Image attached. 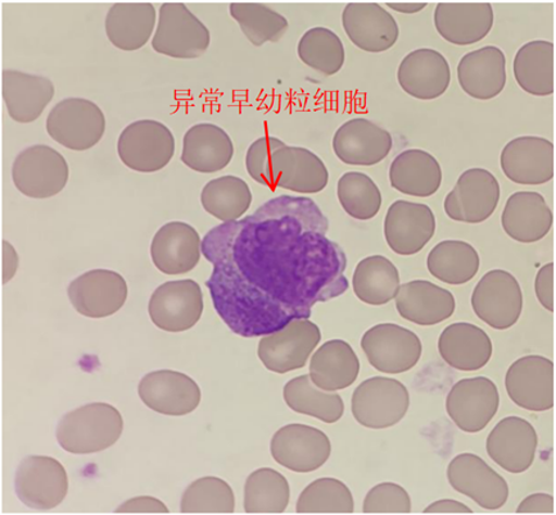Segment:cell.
I'll use <instances>...</instances> for the list:
<instances>
[{"label":"cell","mask_w":556,"mask_h":515,"mask_svg":"<svg viewBox=\"0 0 556 515\" xmlns=\"http://www.w3.org/2000/svg\"><path fill=\"white\" fill-rule=\"evenodd\" d=\"M230 16L255 47L279 41L290 26L285 16L262 3H231Z\"/></svg>","instance_id":"bcb514c9"},{"label":"cell","mask_w":556,"mask_h":515,"mask_svg":"<svg viewBox=\"0 0 556 515\" xmlns=\"http://www.w3.org/2000/svg\"><path fill=\"white\" fill-rule=\"evenodd\" d=\"M481 258L473 245L462 240H445L429 252L427 268L443 284H468L480 271Z\"/></svg>","instance_id":"f35d334b"},{"label":"cell","mask_w":556,"mask_h":515,"mask_svg":"<svg viewBox=\"0 0 556 515\" xmlns=\"http://www.w3.org/2000/svg\"><path fill=\"white\" fill-rule=\"evenodd\" d=\"M148 313L154 326L166 333H185L200 322L203 293L193 280L168 281L153 292Z\"/></svg>","instance_id":"4fadbf2b"},{"label":"cell","mask_w":556,"mask_h":515,"mask_svg":"<svg viewBox=\"0 0 556 515\" xmlns=\"http://www.w3.org/2000/svg\"><path fill=\"white\" fill-rule=\"evenodd\" d=\"M202 256V240L186 222H168L156 232L151 244L152 262L168 276L185 274L199 266Z\"/></svg>","instance_id":"484cf974"},{"label":"cell","mask_w":556,"mask_h":515,"mask_svg":"<svg viewBox=\"0 0 556 515\" xmlns=\"http://www.w3.org/2000/svg\"><path fill=\"white\" fill-rule=\"evenodd\" d=\"M117 153L132 171L159 172L174 157L175 138L172 130L156 119H139L119 133Z\"/></svg>","instance_id":"5b68a950"},{"label":"cell","mask_w":556,"mask_h":515,"mask_svg":"<svg viewBox=\"0 0 556 515\" xmlns=\"http://www.w3.org/2000/svg\"><path fill=\"white\" fill-rule=\"evenodd\" d=\"M235 492L230 486L217 477L197 479L182 493L181 513H233Z\"/></svg>","instance_id":"c3c4849f"},{"label":"cell","mask_w":556,"mask_h":515,"mask_svg":"<svg viewBox=\"0 0 556 515\" xmlns=\"http://www.w3.org/2000/svg\"><path fill=\"white\" fill-rule=\"evenodd\" d=\"M298 53L307 67L326 76L340 73L346 61L341 38L327 27L309 28L300 39Z\"/></svg>","instance_id":"ee69618b"},{"label":"cell","mask_w":556,"mask_h":515,"mask_svg":"<svg viewBox=\"0 0 556 515\" xmlns=\"http://www.w3.org/2000/svg\"><path fill=\"white\" fill-rule=\"evenodd\" d=\"M117 513H167L166 505L160 500L142 497L128 500L122 506L117 507Z\"/></svg>","instance_id":"f5cc1de1"},{"label":"cell","mask_w":556,"mask_h":515,"mask_svg":"<svg viewBox=\"0 0 556 515\" xmlns=\"http://www.w3.org/2000/svg\"><path fill=\"white\" fill-rule=\"evenodd\" d=\"M342 25L352 44L368 53L390 51L400 37L395 17L378 3L348 4Z\"/></svg>","instance_id":"cb8c5ba5"},{"label":"cell","mask_w":556,"mask_h":515,"mask_svg":"<svg viewBox=\"0 0 556 515\" xmlns=\"http://www.w3.org/2000/svg\"><path fill=\"white\" fill-rule=\"evenodd\" d=\"M283 397L286 404L293 412L309 415V417L324 423H336L344 414V403L341 395L319 389L309 375L288 381Z\"/></svg>","instance_id":"60d3db41"},{"label":"cell","mask_w":556,"mask_h":515,"mask_svg":"<svg viewBox=\"0 0 556 515\" xmlns=\"http://www.w3.org/2000/svg\"><path fill=\"white\" fill-rule=\"evenodd\" d=\"M362 349L371 366L387 375L413 370L424 355L418 335L396 323H381L366 331Z\"/></svg>","instance_id":"9c48e42d"},{"label":"cell","mask_w":556,"mask_h":515,"mask_svg":"<svg viewBox=\"0 0 556 515\" xmlns=\"http://www.w3.org/2000/svg\"><path fill=\"white\" fill-rule=\"evenodd\" d=\"M138 394L152 411L173 417L194 412L202 397L193 378L172 370L148 373L140 379Z\"/></svg>","instance_id":"ffe728a7"},{"label":"cell","mask_w":556,"mask_h":515,"mask_svg":"<svg viewBox=\"0 0 556 515\" xmlns=\"http://www.w3.org/2000/svg\"><path fill=\"white\" fill-rule=\"evenodd\" d=\"M471 308L478 319L491 329L509 330L516 326L522 316V287L510 272L492 270L475 287Z\"/></svg>","instance_id":"30bf717a"},{"label":"cell","mask_w":556,"mask_h":515,"mask_svg":"<svg viewBox=\"0 0 556 515\" xmlns=\"http://www.w3.org/2000/svg\"><path fill=\"white\" fill-rule=\"evenodd\" d=\"M321 340L318 324L295 319L276 333L263 336L257 356L266 370L279 375L304 369Z\"/></svg>","instance_id":"ba28073f"},{"label":"cell","mask_w":556,"mask_h":515,"mask_svg":"<svg viewBox=\"0 0 556 515\" xmlns=\"http://www.w3.org/2000/svg\"><path fill=\"white\" fill-rule=\"evenodd\" d=\"M355 502L351 490L340 479L319 478L302 491L298 513H354Z\"/></svg>","instance_id":"7dc6e473"},{"label":"cell","mask_w":556,"mask_h":515,"mask_svg":"<svg viewBox=\"0 0 556 515\" xmlns=\"http://www.w3.org/2000/svg\"><path fill=\"white\" fill-rule=\"evenodd\" d=\"M506 79V56L494 46L467 53L457 65L460 88L478 101H491L502 94Z\"/></svg>","instance_id":"f546056e"},{"label":"cell","mask_w":556,"mask_h":515,"mask_svg":"<svg viewBox=\"0 0 556 515\" xmlns=\"http://www.w3.org/2000/svg\"><path fill=\"white\" fill-rule=\"evenodd\" d=\"M285 141L273 137L260 138L251 144L245 155V168L253 181L274 189L273 160L274 154L279 147L285 146Z\"/></svg>","instance_id":"681fc988"},{"label":"cell","mask_w":556,"mask_h":515,"mask_svg":"<svg viewBox=\"0 0 556 515\" xmlns=\"http://www.w3.org/2000/svg\"><path fill=\"white\" fill-rule=\"evenodd\" d=\"M201 203L203 209L216 220L233 222L248 214L252 204V192L249 183L237 176H223L211 180L202 189Z\"/></svg>","instance_id":"b9f144b4"},{"label":"cell","mask_w":556,"mask_h":515,"mask_svg":"<svg viewBox=\"0 0 556 515\" xmlns=\"http://www.w3.org/2000/svg\"><path fill=\"white\" fill-rule=\"evenodd\" d=\"M270 450L274 461L281 467L295 474H309L328 462L332 443L318 428L288 425L273 436Z\"/></svg>","instance_id":"e0dca14e"},{"label":"cell","mask_w":556,"mask_h":515,"mask_svg":"<svg viewBox=\"0 0 556 515\" xmlns=\"http://www.w3.org/2000/svg\"><path fill=\"white\" fill-rule=\"evenodd\" d=\"M156 26V9L152 3H116L105 17V33L112 44L132 52L150 41Z\"/></svg>","instance_id":"8d00e7d4"},{"label":"cell","mask_w":556,"mask_h":515,"mask_svg":"<svg viewBox=\"0 0 556 515\" xmlns=\"http://www.w3.org/2000/svg\"><path fill=\"white\" fill-rule=\"evenodd\" d=\"M128 293L122 274L102 268L81 274L67 288L76 312L94 320L117 313L128 299Z\"/></svg>","instance_id":"ac0fdd59"},{"label":"cell","mask_w":556,"mask_h":515,"mask_svg":"<svg viewBox=\"0 0 556 515\" xmlns=\"http://www.w3.org/2000/svg\"><path fill=\"white\" fill-rule=\"evenodd\" d=\"M401 285L397 267L383 256L366 257L357 263L352 288L358 300L372 307L389 305Z\"/></svg>","instance_id":"ab89813d"},{"label":"cell","mask_w":556,"mask_h":515,"mask_svg":"<svg viewBox=\"0 0 556 515\" xmlns=\"http://www.w3.org/2000/svg\"><path fill=\"white\" fill-rule=\"evenodd\" d=\"M290 499V484L276 469H257L245 481L244 511L248 513H285Z\"/></svg>","instance_id":"7bdbcfd3"},{"label":"cell","mask_w":556,"mask_h":515,"mask_svg":"<svg viewBox=\"0 0 556 515\" xmlns=\"http://www.w3.org/2000/svg\"><path fill=\"white\" fill-rule=\"evenodd\" d=\"M389 9L404 14H414L424 11L427 3H387Z\"/></svg>","instance_id":"6f0895ef"},{"label":"cell","mask_w":556,"mask_h":515,"mask_svg":"<svg viewBox=\"0 0 556 515\" xmlns=\"http://www.w3.org/2000/svg\"><path fill=\"white\" fill-rule=\"evenodd\" d=\"M15 490L20 502L31 510H53L67 495V472L54 458L27 456L16 471Z\"/></svg>","instance_id":"7c38bea8"},{"label":"cell","mask_w":556,"mask_h":515,"mask_svg":"<svg viewBox=\"0 0 556 515\" xmlns=\"http://www.w3.org/2000/svg\"><path fill=\"white\" fill-rule=\"evenodd\" d=\"M442 361L460 372H476L489 364L494 345L488 333L473 323L457 322L442 331L439 338Z\"/></svg>","instance_id":"4dcf8cb0"},{"label":"cell","mask_w":556,"mask_h":515,"mask_svg":"<svg viewBox=\"0 0 556 515\" xmlns=\"http://www.w3.org/2000/svg\"><path fill=\"white\" fill-rule=\"evenodd\" d=\"M364 513H410L409 493L397 484L384 482L372 488L366 495Z\"/></svg>","instance_id":"f907efd6"},{"label":"cell","mask_w":556,"mask_h":515,"mask_svg":"<svg viewBox=\"0 0 556 515\" xmlns=\"http://www.w3.org/2000/svg\"><path fill=\"white\" fill-rule=\"evenodd\" d=\"M48 136L70 151H89L102 140L105 117L100 105L84 98H67L47 117Z\"/></svg>","instance_id":"277c9868"},{"label":"cell","mask_w":556,"mask_h":515,"mask_svg":"<svg viewBox=\"0 0 556 515\" xmlns=\"http://www.w3.org/2000/svg\"><path fill=\"white\" fill-rule=\"evenodd\" d=\"M70 168L65 157L48 145L21 152L12 166V180L20 193L31 199H48L66 188Z\"/></svg>","instance_id":"52a82bcc"},{"label":"cell","mask_w":556,"mask_h":515,"mask_svg":"<svg viewBox=\"0 0 556 515\" xmlns=\"http://www.w3.org/2000/svg\"><path fill=\"white\" fill-rule=\"evenodd\" d=\"M329 171L319 155L301 146H281L274 154V189L298 194H318L327 188Z\"/></svg>","instance_id":"4316f807"},{"label":"cell","mask_w":556,"mask_h":515,"mask_svg":"<svg viewBox=\"0 0 556 515\" xmlns=\"http://www.w3.org/2000/svg\"><path fill=\"white\" fill-rule=\"evenodd\" d=\"M554 215L546 199L536 192H517L509 196L502 215L505 234L522 244H533L552 231Z\"/></svg>","instance_id":"1f68e13d"},{"label":"cell","mask_w":556,"mask_h":515,"mask_svg":"<svg viewBox=\"0 0 556 515\" xmlns=\"http://www.w3.org/2000/svg\"><path fill=\"white\" fill-rule=\"evenodd\" d=\"M498 407L497 386L494 381L483 376L457 381L446 399L448 417L467 434L483 432L495 419Z\"/></svg>","instance_id":"5bb4252c"},{"label":"cell","mask_w":556,"mask_h":515,"mask_svg":"<svg viewBox=\"0 0 556 515\" xmlns=\"http://www.w3.org/2000/svg\"><path fill=\"white\" fill-rule=\"evenodd\" d=\"M554 262L542 266L534 279V293L540 305L554 312Z\"/></svg>","instance_id":"816d5d0a"},{"label":"cell","mask_w":556,"mask_h":515,"mask_svg":"<svg viewBox=\"0 0 556 515\" xmlns=\"http://www.w3.org/2000/svg\"><path fill=\"white\" fill-rule=\"evenodd\" d=\"M505 387L514 404L528 412L554 408V363L542 356L517 359L505 376Z\"/></svg>","instance_id":"2e32d148"},{"label":"cell","mask_w":556,"mask_h":515,"mask_svg":"<svg viewBox=\"0 0 556 515\" xmlns=\"http://www.w3.org/2000/svg\"><path fill=\"white\" fill-rule=\"evenodd\" d=\"M393 139L383 127L366 118H352L334 133L337 158L349 166L370 167L389 157Z\"/></svg>","instance_id":"603a6c76"},{"label":"cell","mask_w":556,"mask_h":515,"mask_svg":"<svg viewBox=\"0 0 556 515\" xmlns=\"http://www.w3.org/2000/svg\"><path fill=\"white\" fill-rule=\"evenodd\" d=\"M361 373V361L351 345L344 340H330L316 350L309 361V377L324 391L348 389Z\"/></svg>","instance_id":"e575fe53"},{"label":"cell","mask_w":556,"mask_h":515,"mask_svg":"<svg viewBox=\"0 0 556 515\" xmlns=\"http://www.w3.org/2000/svg\"><path fill=\"white\" fill-rule=\"evenodd\" d=\"M4 284L9 282L13 276H15V273L17 271L18 267V257L15 249H13V246L9 242H4Z\"/></svg>","instance_id":"9f6ffc18"},{"label":"cell","mask_w":556,"mask_h":515,"mask_svg":"<svg viewBox=\"0 0 556 515\" xmlns=\"http://www.w3.org/2000/svg\"><path fill=\"white\" fill-rule=\"evenodd\" d=\"M426 513H471L470 507L453 499L434 502L425 510Z\"/></svg>","instance_id":"11a10c76"},{"label":"cell","mask_w":556,"mask_h":515,"mask_svg":"<svg viewBox=\"0 0 556 515\" xmlns=\"http://www.w3.org/2000/svg\"><path fill=\"white\" fill-rule=\"evenodd\" d=\"M337 196L343 210L357 221L372 220L382 208L381 190L363 172L342 175L337 183Z\"/></svg>","instance_id":"f6af8a7d"},{"label":"cell","mask_w":556,"mask_h":515,"mask_svg":"<svg viewBox=\"0 0 556 515\" xmlns=\"http://www.w3.org/2000/svg\"><path fill=\"white\" fill-rule=\"evenodd\" d=\"M410 407V394L399 379L371 377L356 387L351 408L354 419L366 428L384 429L403 421Z\"/></svg>","instance_id":"3957f363"},{"label":"cell","mask_w":556,"mask_h":515,"mask_svg":"<svg viewBox=\"0 0 556 515\" xmlns=\"http://www.w3.org/2000/svg\"><path fill=\"white\" fill-rule=\"evenodd\" d=\"M447 479L456 492L473 500L483 510L498 511L508 502V482L476 454L455 456L448 464Z\"/></svg>","instance_id":"9a60e30c"},{"label":"cell","mask_w":556,"mask_h":515,"mask_svg":"<svg viewBox=\"0 0 556 515\" xmlns=\"http://www.w3.org/2000/svg\"><path fill=\"white\" fill-rule=\"evenodd\" d=\"M435 226V216L427 204L397 201L386 214V242L399 256H414L431 242Z\"/></svg>","instance_id":"d6986e66"},{"label":"cell","mask_w":556,"mask_h":515,"mask_svg":"<svg viewBox=\"0 0 556 515\" xmlns=\"http://www.w3.org/2000/svg\"><path fill=\"white\" fill-rule=\"evenodd\" d=\"M54 83L45 76L3 70V99L13 121L31 124L52 102Z\"/></svg>","instance_id":"836d02e7"},{"label":"cell","mask_w":556,"mask_h":515,"mask_svg":"<svg viewBox=\"0 0 556 515\" xmlns=\"http://www.w3.org/2000/svg\"><path fill=\"white\" fill-rule=\"evenodd\" d=\"M397 81L406 94L419 101H433L446 93L452 82V68L439 51L420 48L401 61Z\"/></svg>","instance_id":"d4e9b609"},{"label":"cell","mask_w":556,"mask_h":515,"mask_svg":"<svg viewBox=\"0 0 556 515\" xmlns=\"http://www.w3.org/2000/svg\"><path fill=\"white\" fill-rule=\"evenodd\" d=\"M500 166L518 185H544L554 179V144L541 137L513 139L503 147Z\"/></svg>","instance_id":"44dd1931"},{"label":"cell","mask_w":556,"mask_h":515,"mask_svg":"<svg viewBox=\"0 0 556 515\" xmlns=\"http://www.w3.org/2000/svg\"><path fill=\"white\" fill-rule=\"evenodd\" d=\"M442 180L439 160L424 150L400 153L390 167L391 186L405 195L432 196L439 192Z\"/></svg>","instance_id":"d590c367"},{"label":"cell","mask_w":556,"mask_h":515,"mask_svg":"<svg viewBox=\"0 0 556 515\" xmlns=\"http://www.w3.org/2000/svg\"><path fill=\"white\" fill-rule=\"evenodd\" d=\"M395 301L404 320L425 327L452 319L456 309L453 293L427 280L400 285Z\"/></svg>","instance_id":"f1b7e54d"},{"label":"cell","mask_w":556,"mask_h":515,"mask_svg":"<svg viewBox=\"0 0 556 515\" xmlns=\"http://www.w3.org/2000/svg\"><path fill=\"white\" fill-rule=\"evenodd\" d=\"M494 24V7L490 3H439L435 5V30L450 44L473 46L488 37Z\"/></svg>","instance_id":"83f0119b"},{"label":"cell","mask_w":556,"mask_h":515,"mask_svg":"<svg viewBox=\"0 0 556 515\" xmlns=\"http://www.w3.org/2000/svg\"><path fill=\"white\" fill-rule=\"evenodd\" d=\"M210 31L182 3L160 7L159 24L152 39L156 53L178 60H195L210 47Z\"/></svg>","instance_id":"8992f818"},{"label":"cell","mask_w":556,"mask_h":515,"mask_svg":"<svg viewBox=\"0 0 556 515\" xmlns=\"http://www.w3.org/2000/svg\"><path fill=\"white\" fill-rule=\"evenodd\" d=\"M539 436L530 422L506 417L497 423L488 437V454L500 468L520 475L536 460Z\"/></svg>","instance_id":"7402d4cb"},{"label":"cell","mask_w":556,"mask_h":515,"mask_svg":"<svg viewBox=\"0 0 556 515\" xmlns=\"http://www.w3.org/2000/svg\"><path fill=\"white\" fill-rule=\"evenodd\" d=\"M328 231L313 199L281 195L207 232L202 254L214 270L206 286L231 333H276L348 292L346 253Z\"/></svg>","instance_id":"6da1fadb"},{"label":"cell","mask_w":556,"mask_h":515,"mask_svg":"<svg viewBox=\"0 0 556 515\" xmlns=\"http://www.w3.org/2000/svg\"><path fill=\"white\" fill-rule=\"evenodd\" d=\"M500 196L502 189L494 173L484 168H470L459 176L443 208L453 221L478 224L495 214Z\"/></svg>","instance_id":"8fae6325"},{"label":"cell","mask_w":556,"mask_h":515,"mask_svg":"<svg viewBox=\"0 0 556 515\" xmlns=\"http://www.w3.org/2000/svg\"><path fill=\"white\" fill-rule=\"evenodd\" d=\"M514 77L526 93L534 96L554 94V44L533 40L518 49L513 62Z\"/></svg>","instance_id":"74e56055"},{"label":"cell","mask_w":556,"mask_h":515,"mask_svg":"<svg viewBox=\"0 0 556 515\" xmlns=\"http://www.w3.org/2000/svg\"><path fill=\"white\" fill-rule=\"evenodd\" d=\"M123 429L124 420L117 408L91 403L63 415L55 436L67 453L84 455L114 447Z\"/></svg>","instance_id":"7a4b0ae2"},{"label":"cell","mask_w":556,"mask_h":515,"mask_svg":"<svg viewBox=\"0 0 556 515\" xmlns=\"http://www.w3.org/2000/svg\"><path fill=\"white\" fill-rule=\"evenodd\" d=\"M518 513H554V497L548 493H532L519 504Z\"/></svg>","instance_id":"db71d44e"},{"label":"cell","mask_w":556,"mask_h":515,"mask_svg":"<svg viewBox=\"0 0 556 515\" xmlns=\"http://www.w3.org/2000/svg\"><path fill=\"white\" fill-rule=\"evenodd\" d=\"M233 155V141L227 131L214 124H197L182 139L181 162L195 172L223 171Z\"/></svg>","instance_id":"d6a6232c"}]
</instances>
